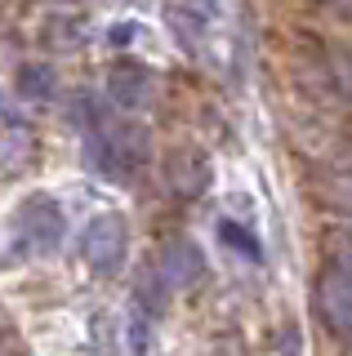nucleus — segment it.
<instances>
[{
    "label": "nucleus",
    "instance_id": "obj_1",
    "mask_svg": "<svg viewBox=\"0 0 352 356\" xmlns=\"http://www.w3.org/2000/svg\"><path fill=\"white\" fill-rule=\"evenodd\" d=\"M63 236V209L54 205V200L45 196H36L31 205L18 209V218H14V241H18V250H27V254H45L54 250Z\"/></svg>",
    "mask_w": 352,
    "mask_h": 356
},
{
    "label": "nucleus",
    "instance_id": "obj_2",
    "mask_svg": "<svg viewBox=\"0 0 352 356\" xmlns=\"http://www.w3.org/2000/svg\"><path fill=\"white\" fill-rule=\"evenodd\" d=\"M120 254H125V222L116 214L94 218L90 232H85V259H90V267L94 272H116Z\"/></svg>",
    "mask_w": 352,
    "mask_h": 356
}]
</instances>
